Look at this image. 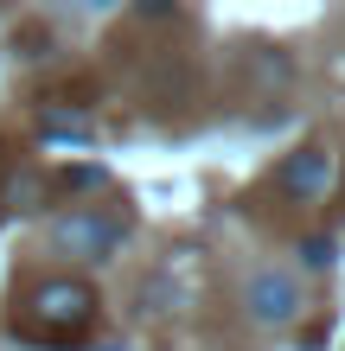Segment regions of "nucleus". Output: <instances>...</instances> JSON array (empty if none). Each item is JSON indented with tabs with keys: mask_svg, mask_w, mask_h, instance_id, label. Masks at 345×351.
Instances as JSON below:
<instances>
[{
	"mask_svg": "<svg viewBox=\"0 0 345 351\" xmlns=\"http://www.w3.org/2000/svg\"><path fill=\"white\" fill-rule=\"evenodd\" d=\"M333 173L339 167H333L326 147H300V154H288L275 167V192H288L294 204H320V198L333 192Z\"/></svg>",
	"mask_w": 345,
	"mask_h": 351,
	"instance_id": "4",
	"label": "nucleus"
},
{
	"mask_svg": "<svg viewBox=\"0 0 345 351\" xmlns=\"http://www.w3.org/2000/svg\"><path fill=\"white\" fill-rule=\"evenodd\" d=\"M45 134H64V141L90 134V109H45Z\"/></svg>",
	"mask_w": 345,
	"mask_h": 351,
	"instance_id": "5",
	"label": "nucleus"
},
{
	"mask_svg": "<svg viewBox=\"0 0 345 351\" xmlns=\"http://www.w3.org/2000/svg\"><path fill=\"white\" fill-rule=\"evenodd\" d=\"M45 243L64 262H109L121 243H128V211L121 204H71V211H58L45 223Z\"/></svg>",
	"mask_w": 345,
	"mask_h": 351,
	"instance_id": "2",
	"label": "nucleus"
},
{
	"mask_svg": "<svg viewBox=\"0 0 345 351\" xmlns=\"http://www.w3.org/2000/svg\"><path fill=\"white\" fill-rule=\"evenodd\" d=\"M243 313H250L256 326H269V332L294 326L300 319V281L288 275V268H256V275L243 281Z\"/></svg>",
	"mask_w": 345,
	"mask_h": 351,
	"instance_id": "3",
	"label": "nucleus"
},
{
	"mask_svg": "<svg viewBox=\"0 0 345 351\" xmlns=\"http://www.w3.org/2000/svg\"><path fill=\"white\" fill-rule=\"evenodd\" d=\"M300 262L307 268H333V237H307L300 243Z\"/></svg>",
	"mask_w": 345,
	"mask_h": 351,
	"instance_id": "6",
	"label": "nucleus"
},
{
	"mask_svg": "<svg viewBox=\"0 0 345 351\" xmlns=\"http://www.w3.org/2000/svg\"><path fill=\"white\" fill-rule=\"evenodd\" d=\"M96 326H103V300L84 275H45V281L19 287V300H13V332L38 351H77V345H90Z\"/></svg>",
	"mask_w": 345,
	"mask_h": 351,
	"instance_id": "1",
	"label": "nucleus"
}]
</instances>
